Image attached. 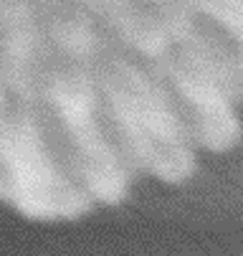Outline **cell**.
Segmentation results:
<instances>
[{
    "label": "cell",
    "instance_id": "6da1fadb",
    "mask_svg": "<svg viewBox=\"0 0 243 256\" xmlns=\"http://www.w3.org/2000/svg\"><path fill=\"white\" fill-rule=\"evenodd\" d=\"M114 142L134 175H152L170 186L190 180L198 150L180 106L142 58L117 48L96 68Z\"/></svg>",
    "mask_w": 243,
    "mask_h": 256
},
{
    "label": "cell",
    "instance_id": "7a4b0ae2",
    "mask_svg": "<svg viewBox=\"0 0 243 256\" xmlns=\"http://www.w3.org/2000/svg\"><path fill=\"white\" fill-rule=\"evenodd\" d=\"M38 104L56 155L94 206L124 203L137 175L109 130L96 71L58 56L43 74Z\"/></svg>",
    "mask_w": 243,
    "mask_h": 256
},
{
    "label": "cell",
    "instance_id": "277c9868",
    "mask_svg": "<svg viewBox=\"0 0 243 256\" xmlns=\"http://www.w3.org/2000/svg\"><path fill=\"white\" fill-rule=\"evenodd\" d=\"M145 64L175 96L195 150L223 155L238 148L243 140V122L236 109L238 104L211 74H205L175 51H167L165 56Z\"/></svg>",
    "mask_w": 243,
    "mask_h": 256
},
{
    "label": "cell",
    "instance_id": "3957f363",
    "mask_svg": "<svg viewBox=\"0 0 243 256\" xmlns=\"http://www.w3.org/2000/svg\"><path fill=\"white\" fill-rule=\"evenodd\" d=\"M0 200L30 221H76L94 210L56 155L41 104L13 102L0 122Z\"/></svg>",
    "mask_w": 243,
    "mask_h": 256
},
{
    "label": "cell",
    "instance_id": "5b68a950",
    "mask_svg": "<svg viewBox=\"0 0 243 256\" xmlns=\"http://www.w3.org/2000/svg\"><path fill=\"white\" fill-rule=\"evenodd\" d=\"M193 6L231 41L243 64V0H193Z\"/></svg>",
    "mask_w": 243,
    "mask_h": 256
}]
</instances>
